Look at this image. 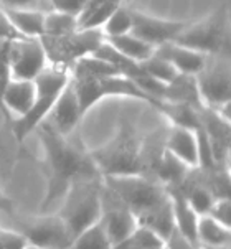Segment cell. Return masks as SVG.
Masks as SVG:
<instances>
[{"label":"cell","instance_id":"cell-16","mask_svg":"<svg viewBox=\"0 0 231 249\" xmlns=\"http://www.w3.org/2000/svg\"><path fill=\"white\" fill-rule=\"evenodd\" d=\"M155 53H157L159 56L165 58L180 74L196 76L203 70L205 63H207V54L198 53V52H195V50H190V48H187V46L177 45V43H174V41L165 43L162 46H157Z\"/></svg>","mask_w":231,"mask_h":249},{"label":"cell","instance_id":"cell-22","mask_svg":"<svg viewBox=\"0 0 231 249\" xmlns=\"http://www.w3.org/2000/svg\"><path fill=\"white\" fill-rule=\"evenodd\" d=\"M112 243L109 241L106 231L99 221L88 226L81 233L76 234L68 249H111Z\"/></svg>","mask_w":231,"mask_h":249},{"label":"cell","instance_id":"cell-20","mask_svg":"<svg viewBox=\"0 0 231 249\" xmlns=\"http://www.w3.org/2000/svg\"><path fill=\"white\" fill-rule=\"evenodd\" d=\"M196 239H198L200 246H230V226L220 223L210 214H201L198 216V225H196Z\"/></svg>","mask_w":231,"mask_h":249},{"label":"cell","instance_id":"cell-4","mask_svg":"<svg viewBox=\"0 0 231 249\" xmlns=\"http://www.w3.org/2000/svg\"><path fill=\"white\" fill-rule=\"evenodd\" d=\"M70 76V68L48 65L33 79L36 89L30 111L22 117H17L14 121V125H12V130H14V136L17 141L23 142V139L28 134H32L48 117L56 99L60 98L65 86L68 84Z\"/></svg>","mask_w":231,"mask_h":249},{"label":"cell","instance_id":"cell-34","mask_svg":"<svg viewBox=\"0 0 231 249\" xmlns=\"http://www.w3.org/2000/svg\"><path fill=\"white\" fill-rule=\"evenodd\" d=\"M25 249H53V248H41V246H35V244L28 243L27 246H25Z\"/></svg>","mask_w":231,"mask_h":249},{"label":"cell","instance_id":"cell-33","mask_svg":"<svg viewBox=\"0 0 231 249\" xmlns=\"http://www.w3.org/2000/svg\"><path fill=\"white\" fill-rule=\"evenodd\" d=\"M0 212H12V201L0 190Z\"/></svg>","mask_w":231,"mask_h":249},{"label":"cell","instance_id":"cell-13","mask_svg":"<svg viewBox=\"0 0 231 249\" xmlns=\"http://www.w3.org/2000/svg\"><path fill=\"white\" fill-rule=\"evenodd\" d=\"M185 22H175V20H163L157 17L147 15L144 12L132 10V30L136 36L142 38L152 46H162L170 43L178 36V33L185 28Z\"/></svg>","mask_w":231,"mask_h":249},{"label":"cell","instance_id":"cell-23","mask_svg":"<svg viewBox=\"0 0 231 249\" xmlns=\"http://www.w3.org/2000/svg\"><path fill=\"white\" fill-rule=\"evenodd\" d=\"M78 27V17L65 14V12L50 10L45 14L43 35L41 36H60L74 32Z\"/></svg>","mask_w":231,"mask_h":249},{"label":"cell","instance_id":"cell-3","mask_svg":"<svg viewBox=\"0 0 231 249\" xmlns=\"http://www.w3.org/2000/svg\"><path fill=\"white\" fill-rule=\"evenodd\" d=\"M99 174L106 175H144V139L124 121L117 136L106 145L89 152Z\"/></svg>","mask_w":231,"mask_h":249},{"label":"cell","instance_id":"cell-9","mask_svg":"<svg viewBox=\"0 0 231 249\" xmlns=\"http://www.w3.org/2000/svg\"><path fill=\"white\" fill-rule=\"evenodd\" d=\"M198 94L203 106L221 112L228 117L231 99V66L230 54H207L203 70L195 76Z\"/></svg>","mask_w":231,"mask_h":249},{"label":"cell","instance_id":"cell-28","mask_svg":"<svg viewBox=\"0 0 231 249\" xmlns=\"http://www.w3.org/2000/svg\"><path fill=\"white\" fill-rule=\"evenodd\" d=\"M230 210H231L230 196L228 198H216L215 203L212 205V208H210V212L207 214L218 219V221L223 223V225L230 226Z\"/></svg>","mask_w":231,"mask_h":249},{"label":"cell","instance_id":"cell-27","mask_svg":"<svg viewBox=\"0 0 231 249\" xmlns=\"http://www.w3.org/2000/svg\"><path fill=\"white\" fill-rule=\"evenodd\" d=\"M0 243L3 249H25L28 244L27 238L20 231H10L0 228Z\"/></svg>","mask_w":231,"mask_h":249},{"label":"cell","instance_id":"cell-8","mask_svg":"<svg viewBox=\"0 0 231 249\" xmlns=\"http://www.w3.org/2000/svg\"><path fill=\"white\" fill-rule=\"evenodd\" d=\"M101 28H76L60 36H40L48 65L71 68L78 60L89 56L104 43Z\"/></svg>","mask_w":231,"mask_h":249},{"label":"cell","instance_id":"cell-24","mask_svg":"<svg viewBox=\"0 0 231 249\" xmlns=\"http://www.w3.org/2000/svg\"><path fill=\"white\" fill-rule=\"evenodd\" d=\"M131 30H132V8H127L124 5L116 8L107 17L106 22L101 25V32H103L104 38L124 35V33H129Z\"/></svg>","mask_w":231,"mask_h":249},{"label":"cell","instance_id":"cell-10","mask_svg":"<svg viewBox=\"0 0 231 249\" xmlns=\"http://www.w3.org/2000/svg\"><path fill=\"white\" fill-rule=\"evenodd\" d=\"M101 226L106 231L109 241L112 246L124 241L127 236H131L139 226L136 216L125 203L116 195L112 190H109L103 181V193H101Z\"/></svg>","mask_w":231,"mask_h":249},{"label":"cell","instance_id":"cell-1","mask_svg":"<svg viewBox=\"0 0 231 249\" xmlns=\"http://www.w3.org/2000/svg\"><path fill=\"white\" fill-rule=\"evenodd\" d=\"M103 181L131 210L139 226L149 228L167 241L175 221L172 198L162 183L141 174L106 175Z\"/></svg>","mask_w":231,"mask_h":249},{"label":"cell","instance_id":"cell-21","mask_svg":"<svg viewBox=\"0 0 231 249\" xmlns=\"http://www.w3.org/2000/svg\"><path fill=\"white\" fill-rule=\"evenodd\" d=\"M106 41L116 52H119L124 56L131 58V60L141 63L147 60L149 56H152L155 52V46L150 43H147L142 38L136 36L134 33H124V35H117V36H107Z\"/></svg>","mask_w":231,"mask_h":249},{"label":"cell","instance_id":"cell-29","mask_svg":"<svg viewBox=\"0 0 231 249\" xmlns=\"http://www.w3.org/2000/svg\"><path fill=\"white\" fill-rule=\"evenodd\" d=\"M12 79V73H10V65H8V53L0 54V111L5 116V111H3V92H5L8 83Z\"/></svg>","mask_w":231,"mask_h":249},{"label":"cell","instance_id":"cell-7","mask_svg":"<svg viewBox=\"0 0 231 249\" xmlns=\"http://www.w3.org/2000/svg\"><path fill=\"white\" fill-rule=\"evenodd\" d=\"M174 43L203 54L228 53V8L220 7L200 22L187 23Z\"/></svg>","mask_w":231,"mask_h":249},{"label":"cell","instance_id":"cell-2","mask_svg":"<svg viewBox=\"0 0 231 249\" xmlns=\"http://www.w3.org/2000/svg\"><path fill=\"white\" fill-rule=\"evenodd\" d=\"M38 130L40 141L45 150V165L48 174V193L41 208L46 210L56 200H61L71 183L86 178H101L89 152L81 150L71 143L66 136L53 130L48 124L41 122Z\"/></svg>","mask_w":231,"mask_h":249},{"label":"cell","instance_id":"cell-30","mask_svg":"<svg viewBox=\"0 0 231 249\" xmlns=\"http://www.w3.org/2000/svg\"><path fill=\"white\" fill-rule=\"evenodd\" d=\"M167 249H201L198 243H193L190 239H187L183 234H180L177 230L172 231V234L167 238Z\"/></svg>","mask_w":231,"mask_h":249},{"label":"cell","instance_id":"cell-32","mask_svg":"<svg viewBox=\"0 0 231 249\" xmlns=\"http://www.w3.org/2000/svg\"><path fill=\"white\" fill-rule=\"evenodd\" d=\"M40 5L41 0H0L2 8H36V10H41Z\"/></svg>","mask_w":231,"mask_h":249},{"label":"cell","instance_id":"cell-5","mask_svg":"<svg viewBox=\"0 0 231 249\" xmlns=\"http://www.w3.org/2000/svg\"><path fill=\"white\" fill-rule=\"evenodd\" d=\"M101 193H103V177L78 180L66 190L61 198L63 205L58 216L63 219L71 238L99 221Z\"/></svg>","mask_w":231,"mask_h":249},{"label":"cell","instance_id":"cell-6","mask_svg":"<svg viewBox=\"0 0 231 249\" xmlns=\"http://www.w3.org/2000/svg\"><path fill=\"white\" fill-rule=\"evenodd\" d=\"M71 83L76 91L83 116L91 107H94L99 101L106 98H131L145 101L155 109L159 106L157 101L149 98L136 83H132L123 74L101 76V78H71Z\"/></svg>","mask_w":231,"mask_h":249},{"label":"cell","instance_id":"cell-35","mask_svg":"<svg viewBox=\"0 0 231 249\" xmlns=\"http://www.w3.org/2000/svg\"><path fill=\"white\" fill-rule=\"evenodd\" d=\"M0 152H2V142H0Z\"/></svg>","mask_w":231,"mask_h":249},{"label":"cell","instance_id":"cell-19","mask_svg":"<svg viewBox=\"0 0 231 249\" xmlns=\"http://www.w3.org/2000/svg\"><path fill=\"white\" fill-rule=\"evenodd\" d=\"M2 10L5 12L7 18L22 36L40 38L43 35L46 12L36 10V8H2Z\"/></svg>","mask_w":231,"mask_h":249},{"label":"cell","instance_id":"cell-18","mask_svg":"<svg viewBox=\"0 0 231 249\" xmlns=\"http://www.w3.org/2000/svg\"><path fill=\"white\" fill-rule=\"evenodd\" d=\"M35 81L33 79H10L5 92H3V111L5 116L10 117V114H15L17 117L25 116L30 111L33 99H35Z\"/></svg>","mask_w":231,"mask_h":249},{"label":"cell","instance_id":"cell-31","mask_svg":"<svg viewBox=\"0 0 231 249\" xmlns=\"http://www.w3.org/2000/svg\"><path fill=\"white\" fill-rule=\"evenodd\" d=\"M0 38L5 40H15V38H22L18 32L14 28V25L10 23V20L7 18L5 12L0 8Z\"/></svg>","mask_w":231,"mask_h":249},{"label":"cell","instance_id":"cell-25","mask_svg":"<svg viewBox=\"0 0 231 249\" xmlns=\"http://www.w3.org/2000/svg\"><path fill=\"white\" fill-rule=\"evenodd\" d=\"M139 65H141L142 71H144L147 76H150L152 79L160 81V83H170L175 76L180 74L178 71L165 60V58L159 56L155 52L152 56H149L147 60L141 61Z\"/></svg>","mask_w":231,"mask_h":249},{"label":"cell","instance_id":"cell-26","mask_svg":"<svg viewBox=\"0 0 231 249\" xmlns=\"http://www.w3.org/2000/svg\"><path fill=\"white\" fill-rule=\"evenodd\" d=\"M52 10L65 12V14H71L74 17H79L85 7L88 5L89 0H46Z\"/></svg>","mask_w":231,"mask_h":249},{"label":"cell","instance_id":"cell-14","mask_svg":"<svg viewBox=\"0 0 231 249\" xmlns=\"http://www.w3.org/2000/svg\"><path fill=\"white\" fill-rule=\"evenodd\" d=\"M200 129L208 139L213 159L218 165L226 167L230 152V119L221 112L203 106L198 111Z\"/></svg>","mask_w":231,"mask_h":249},{"label":"cell","instance_id":"cell-11","mask_svg":"<svg viewBox=\"0 0 231 249\" xmlns=\"http://www.w3.org/2000/svg\"><path fill=\"white\" fill-rule=\"evenodd\" d=\"M8 65L14 79H35L46 66V53L40 38H15L8 48Z\"/></svg>","mask_w":231,"mask_h":249},{"label":"cell","instance_id":"cell-17","mask_svg":"<svg viewBox=\"0 0 231 249\" xmlns=\"http://www.w3.org/2000/svg\"><path fill=\"white\" fill-rule=\"evenodd\" d=\"M163 147L188 167L198 165V142H196L195 130L172 124L163 139Z\"/></svg>","mask_w":231,"mask_h":249},{"label":"cell","instance_id":"cell-12","mask_svg":"<svg viewBox=\"0 0 231 249\" xmlns=\"http://www.w3.org/2000/svg\"><path fill=\"white\" fill-rule=\"evenodd\" d=\"M17 231H20L30 244L41 248L68 249L73 241L70 231L66 230L65 223L58 214L35 218L33 221L20 225Z\"/></svg>","mask_w":231,"mask_h":249},{"label":"cell","instance_id":"cell-15","mask_svg":"<svg viewBox=\"0 0 231 249\" xmlns=\"http://www.w3.org/2000/svg\"><path fill=\"white\" fill-rule=\"evenodd\" d=\"M81 119H83V114L81 109H79V101L70 78L68 84L65 86L60 98L56 99L53 109L50 111L48 117L43 122L48 124L53 130H56L58 134L68 137L76 129V125L79 124Z\"/></svg>","mask_w":231,"mask_h":249}]
</instances>
